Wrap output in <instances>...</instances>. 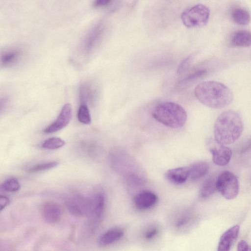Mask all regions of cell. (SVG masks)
I'll return each mask as SVG.
<instances>
[{"mask_svg":"<svg viewBox=\"0 0 251 251\" xmlns=\"http://www.w3.org/2000/svg\"><path fill=\"white\" fill-rule=\"evenodd\" d=\"M72 115L71 105L67 103L62 107L56 119L45 128L46 133H51L64 128L70 122Z\"/></svg>","mask_w":251,"mask_h":251,"instance_id":"obj_8","label":"cell"},{"mask_svg":"<svg viewBox=\"0 0 251 251\" xmlns=\"http://www.w3.org/2000/svg\"><path fill=\"white\" fill-rule=\"evenodd\" d=\"M20 51L17 50L12 49L4 51L1 55V63L3 66L7 67L14 64L19 59Z\"/></svg>","mask_w":251,"mask_h":251,"instance_id":"obj_20","label":"cell"},{"mask_svg":"<svg viewBox=\"0 0 251 251\" xmlns=\"http://www.w3.org/2000/svg\"><path fill=\"white\" fill-rule=\"evenodd\" d=\"M239 229V226L236 225L226 230L220 237L217 251H229L232 244L238 237Z\"/></svg>","mask_w":251,"mask_h":251,"instance_id":"obj_11","label":"cell"},{"mask_svg":"<svg viewBox=\"0 0 251 251\" xmlns=\"http://www.w3.org/2000/svg\"><path fill=\"white\" fill-rule=\"evenodd\" d=\"M208 73L207 68L198 67L190 71L178 83L177 88L182 90L191 85L195 81L204 77Z\"/></svg>","mask_w":251,"mask_h":251,"instance_id":"obj_12","label":"cell"},{"mask_svg":"<svg viewBox=\"0 0 251 251\" xmlns=\"http://www.w3.org/2000/svg\"><path fill=\"white\" fill-rule=\"evenodd\" d=\"M124 234L123 230L119 227L111 228L100 238L99 243L102 246H107L119 240Z\"/></svg>","mask_w":251,"mask_h":251,"instance_id":"obj_16","label":"cell"},{"mask_svg":"<svg viewBox=\"0 0 251 251\" xmlns=\"http://www.w3.org/2000/svg\"><path fill=\"white\" fill-rule=\"evenodd\" d=\"M234 47H247L251 46V32L246 30H238L232 35L230 41Z\"/></svg>","mask_w":251,"mask_h":251,"instance_id":"obj_17","label":"cell"},{"mask_svg":"<svg viewBox=\"0 0 251 251\" xmlns=\"http://www.w3.org/2000/svg\"><path fill=\"white\" fill-rule=\"evenodd\" d=\"M237 251H251V247L245 240H241L237 245Z\"/></svg>","mask_w":251,"mask_h":251,"instance_id":"obj_28","label":"cell"},{"mask_svg":"<svg viewBox=\"0 0 251 251\" xmlns=\"http://www.w3.org/2000/svg\"><path fill=\"white\" fill-rule=\"evenodd\" d=\"M20 187V184L17 179L9 178L1 184L0 188L4 191L13 193L18 191Z\"/></svg>","mask_w":251,"mask_h":251,"instance_id":"obj_24","label":"cell"},{"mask_svg":"<svg viewBox=\"0 0 251 251\" xmlns=\"http://www.w3.org/2000/svg\"><path fill=\"white\" fill-rule=\"evenodd\" d=\"M111 2V0H97L94 2L93 5L95 7H103L109 5Z\"/></svg>","mask_w":251,"mask_h":251,"instance_id":"obj_30","label":"cell"},{"mask_svg":"<svg viewBox=\"0 0 251 251\" xmlns=\"http://www.w3.org/2000/svg\"><path fill=\"white\" fill-rule=\"evenodd\" d=\"M217 189L227 200L234 199L239 193V185L236 176L229 171L221 173L217 178Z\"/></svg>","mask_w":251,"mask_h":251,"instance_id":"obj_5","label":"cell"},{"mask_svg":"<svg viewBox=\"0 0 251 251\" xmlns=\"http://www.w3.org/2000/svg\"><path fill=\"white\" fill-rule=\"evenodd\" d=\"M194 93L203 104L212 108H222L232 102L233 94L225 84L215 81L202 82L196 87Z\"/></svg>","mask_w":251,"mask_h":251,"instance_id":"obj_1","label":"cell"},{"mask_svg":"<svg viewBox=\"0 0 251 251\" xmlns=\"http://www.w3.org/2000/svg\"><path fill=\"white\" fill-rule=\"evenodd\" d=\"M210 16V10L204 5L198 4L185 9L181 20L187 28H199L206 25Z\"/></svg>","mask_w":251,"mask_h":251,"instance_id":"obj_4","label":"cell"},{"mask_svg":"<svg viewBox=\"0 0 251 251\" xmlns=\"http://www.w3.org/2000/svg\"><path fill=\"white\" fill-rule=\"evenodd\" d=\"M209 165L205 162H198L189 166V178L193 180L205 176L209 171Z\"/></svg>","mask_w":251,"mask_h":251,"instance_id":"obj_19","label":"cell"},{"mask_svg":"<svg viewBox=\"0 0 251 251\" xmlns=\"http://www.w3.org/2000/svg\"><path fill=\"white\" fill-rule=\"evenodd\" d=\"M42 213L43 218L47 223L55 224L61 219L62 209L57 203L48 201L44 204Z\"/></svg>","mask_w":251,"mask_h":251,"instance_id":"obj_10","label":"cell"},{"mask_svg":"<svg viewBox=\"0 0 251 251\" xmlns=\"http://www.w3.org/2000/svg\"><path fill=\"white\" fill-rule=\"evenodd\" d=\"M193 58L194 54H191L181 61L177 69L176 72L178 75H180L185 73L188 69Z\"/></svg>","mask_w":251,"mask_h":251,"instance_id":"obj_27","label":"cell"},{"mask_svg":"<svg viewBox=\"0 0 251 251\" xmlns=\"http://www.w3.org/2000/svg\"><path fill=\"white\" fill-rule=\"evenodd\" d=\"M243 124L241 118L236 112L227 110L218 117L214 126L215 140L220 145L233 143L241 135Z\"/></svg>","mask_w":251,"mask_h":251,"instance_id":"obj_2","label":"cell"},{"mask_svg":"<svg viewBox=\"0 0 251 251\" xmlns=\"http://www.w3.org/2000/svg\"><path fill=\"white\" fill-rule=\"evenodd\" d=\"M217 179L210 177L205 180L200 190V195L203 198L208 197L212 195L217 189Z\"/></svg>","mask_w":251,"mask_h":251,"instance_id":"obj_22","label":"cell"},{"mask_svg":"<svg viewBox=\"0 0 251 251\" xmlns=\"http://www.w3.org/2000/svg\"><path fill=\"white\" fill-rule=\"evenodd\" d=\"M77 119L81 123L85 125L91 123V116L87 105L81 104L80 105L77 111Z\"/></svg>","mask_w":251,"mask_h":251,"instance_id":"obj_25","label":"cell"},{"mask_svg":"<svg viewBox=\"0 0 251 251\" xmlns=\"http://www.w3.org/2000/svg\"><path fill=\"white\" fill-rule=\"evenodd\" d=\"M90 198V213L88 217L99 222L101 219L104 208L105 196L101 189L95 191Z\"/></svg>","mask_w":251,"mask_h":251,"instance_id":"obj_7","label":"cell"},{"mask_svg":"<svg viewBox=\"0 0 251 251\" xmlns=\"http://www.w3.org/2000/svg\"><path fill=\"white\" fill-rule=\"evenodd\" d=\"M158 232V229L156 227H151L148 229L145 232V237L147 239L153 238Z\"/></svg>","mask_w":251,"mask_h":251,"instance_id":"obj_29","label":"cell"},{"mask_svg":"<svg viewBox=\"0 0 251 251\" xmlns=\"http://www.w3.org/2000/svg\"><path fill=\"white\" fill-rule=\"evenodd\" d=\"M65 144V142L59 137H51L45 141L42 144L43 148L48 150L59 149Z\"/></svg>","mask_w":251,"mask_h":251,"instance_id":"obj_23","label":"cell"},{"mask_svg":"<svg viewBox=\"0 0 251 251\" xmlns=\"http://www.w3.org/2000/svg\"><path fill=\"white\" fill-rule=\"evenodd\" d=\"M69 211L76 216H88L90 213V198L80 194H73L66 199Z\"/></svg>","mask_w":251,"mask_h":251,"instance_id":"obj_6","label":"cell"},{"mask_svg":"<svg viewBox=\"0 0 251 251\" xmlns=\"http://www.w3.org/2000/svg\"><path fill=\"white\" fill-rule=\"evenodd\" d=\"M213 162L219 166H225L230 160L231 150L225 145L219 144L217 147L210 149Z\"/></svg>","mask_w":251,"mask_h":251,"instance_id":"obj_14","label":"cell"},{"mask_svg":"<svg viewBox=\"0 0 251 251\" xmlns=\"http://www.w3.org/2000/svg\"><path fill=\"white\" fill-rule=\"evenodd\" d=\"M103 28L101 24L93 27L86 36L83 44V50L86 53L92 51L100 41L103 34Z\"/></svg>","mask_w":251,"mask_h":251,"instance_id":"obj_9","label":"cell"},{"mask_svg":"<svg viewBox=\"0 0 251 251\" xmlns=\"http://www.w3.org/2000/svg\"><path fill=\"white\" fill-rule=\"evenodd\" d=\"M158 198L153 192L145 190L137 194L134 197V202L139 209H147L152 207L157 202Z\"/></svg>","mask_w":251,"mask_h":251,"instance_id":"obj_13","label":"cell"},{"mask_svg":"<svg viewBox=\"0 0 251 251\" xmlns=\"http://www.w3.org/2000/svg\"><path fill=\"white\" fill-rule=\"evenodd\" d=\"M231 17L235 24L242 25H248L251 20L250 12L246 9L240 7H237L232 9Z\"/></svg>","mask_w":251,"mask_h":251,"instance_id":"obj_18","label":"cell"},{"mask_svg":"<svg viewBox=\"0 0 251 251\" xmlns=\"http://www.w3.org/2000/svg\"><path fill=\"white\" fill-rule=\"evenodd\" d=\"M58 164V163L57 161L42 163L32 166L28 169L27 171L32 173L42 172L53 168L57 166Z\"/></svg>","mask_w":251,"mask_h":251,"instance_id":"obj_26","label":"cell"},{"mask_svg":"<svg viewBox=\"0 0 251 251\" xmlns=\"http://www.w3.org/2000/svg\"><path fill=\"white\" fill-rule=\"evenodd\" d=\"M151 115L158 122L173 128L183 126L187 120V113L183 107L170 101L162 102L156 105Z\"/></svg>","mask_w":251,"mask_h":251,"instance_id":"obj_3","label":"cell"},{"mask_svg":"<svg viewBox=\"0 0 251 251\" xmlns=\"http://www.w3.org/2000/svg\"><path fill=\"white\" fill-rule=\"evenodd\" d=\"M189 167H182L168 170L165 177L170 182L174 184H181L189 178Z\"/></svg>","mask_w":251,"mask_h":251,"instance_id":"obj_15","label":"cell"},{"mask_svg":"<svg viewBox=\"0 0 251 251\" xmlns=\"http://www.w3.org/2000/svg\"><path fill=\"white\" fill-rule=\"evenodd\" d=\"M9 199L5 196L1 195L0 197V211H1L9 203Z\"/></svg>","mask_w":251,"mask_h":251,"instance_id":"obj_31","label":"cell"},{"mask_svg":"<svg viewBox=\"0 0 251 251\" xmlns=\"http://www.w3.org/2000/svg\"><path fill=\"white\" fill-rule=\"evenodd\" d=\"M95 96V91L89 83L82 84L79 88V97L82 104L92 101Z\"/></svg>","mask_w":251,"mask_h":251,"instance_id":"obj_21","label":"cell"}]
</instances>
